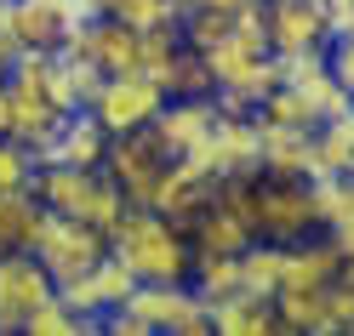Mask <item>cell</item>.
<instances>
[{"instance_id":"9a60e30c","label":"cell","mask_w":354,"mask_h":336,"mask_svg":"<svg viewBox=\"0 0 354 336\" xmlns=\"http://www.w3.org/2000/svg\"><path fill=\"white\" fill-rule=\"evenodd\" d=\"M40 160H57V166H103L109 160V131L92 108H69L57 126V137L46 143Z\"/></svg>"},{"instance_id":"3957f363","label":"cell","mask_w":354,"mask_h":336,"mask_svg":"<svg viewBox=\"0 0 354 336\" xmlns=\"http://www.w3.org/2000/svg\"><path fill=\"white\" fill-rule=\"evenodd\" d=\"M40 206L46 211H63V217H80L92 222V228H115L120 211H126V194L115 188V177H109L103 166H57V160H40L35 166V183Z\"/></svg>"},{"instance_id":"52a82bcc","label":"cell","mask_w":354,"mask_h":336,"mask_svg":"<svg viewBox=\"0 0 354 336\" xmlns=\"http://www.w3.org/2000/svg\"><path fill=\"white\" fill-rule=\"evenodd\" d=\"M160 108H166V92H160V80H149V75H103L97 97H92V115L103 120L109 137L154 126Z\"/></svg>"},{"instance_id":"ba28073f","label":"cell","mask_w":354,"mask_h":336,"mask_svg":"<svg viewBox=\"0 0 354 336\" xmlns=\"http://www.w3.org/2000/svg\"><path fill=\"white\" fill-rule=\"evenodd\" d=\"M263 34L269 52H326L337 29L326 0H263Z\"/></svg>"},{"instance_id":"d6986e66","label":"cell","mask_w":354,"mask_h":336,"mask_svg":"<svg viewBox=\"0 0 354 336\" xmlns=\"http://www.w3.org/2000/svg\"><path fill=\"white\" fill-rule=\"evenodd\" d=\"M280 330V308L274 297H257V290H234L212 308V336H274Z\"/></svg>"},{"instance_id":"6da1fadb","label":"cell","mask_w":354,"mask_h":336,"mask_svg":"<svg viewBox=\"0 0 354 336\" xmlns=\"http://www.w3.org/2000/svg\"><path fill=\"white\" fill-rule=\"evenodd\" d=\"M109 251H115L138 279H154V285H183L194 274V245L189 234L166 222L160 211L149 206H126L120 222L109 228Z\"/></svg>"},{"instance_id":"8992f818","label":"cell","mask_w":354,"mask_h":336,"mask_svg":"<svg viewBox=\"0 0 354 336\" xmlns=\"http://www.w3.org/2000/svg\"><path fill=\"white\" fill-rule=\"evenodd\" d=\"M171 160H177V154L160 143V131L143 126V131H120V137H109L103 171L115 177V188L126 194V206H149V194H154V183L166 177Z\"/></svg>"},{"instance_id":"30bf717a","label":"cell","mask_w":354,"mask_h":336,"mask_svg":"<svg viewBox=\"0 0 354 336\" xmlns=\"http://www.w3.org/2000/svg\"><path fill=\"white\" fill-rule=\"evenodd\" d=\"M63 46L92 57L103 75H143V29H126L115 17H92V23L75 29Z\"/></svg>"},{"instance_id":"4316f807","label":"cell","mask_w":354,"mask_h":336,"mask_svg":"<svg viewBox=\"0 0 354 336\" xmlns=\"http://www.w3.org/2000/svg\"><path fill=\"white\" fill-rule=\"evenodd\" d=\"M24 330H29V336H92V330H103V319H86L80 308H69V302L52 290V297L29 313Z\"/></svg>"},{"instance_id":"83f0119b","label":"cell","mask_w":354,"mask_h":336,"mask_svg":"<svg viewBox=\"0 0 354 336\" xmlns=\"http://www.w3.org/2000/svg\"><path fill=\"white\" fill-rule=\"evenodd\" d=\"M189 285L201 290V297L217 308L223 297H234V290H246V279H240V257H194V274Z\"/></svg>"},{"instance_id":"5bb4252c","label":"cell","mask_w":354,"mask_h":336,"mask_svg":"<svg viewBox=\"0 0 354 336\" xmlns=\"http://www.w3.org/2000/svg\"><path fill=\"white\" fill-rule=\"evenodd\" d=\"M217 120L223 115H217L212 97H166V108L154 115V131H160V143L177 154V160H189V154L212 137Z\"/></svg>"},{"instance_id":"d4e9b609","label":"cell","mask_w":354,"mask_h":336,"mask_svg":"<svg viewBox=\"0 0 354 336\" xmlns=\"http://www.w3.org/2000/svg\"><path fill=\"white\" fill-rule=\"evenodd\" d=\"M154 80H160L166 97H212V92H217V80H212V69H206V52L189 46V40L171 52V63H166Z\"/></svg>"},{"instance_id":"e575fe53","label":"cell","mask_w":354,"mask_h":336,"mask_svg":"<svg viewBox=\"0 0 354 336\" xmlns=\"http://www.w3.org/2000/svg\"><path fill=\"white\" fill-rule=\"evenodd\" d=\"M201 6H217V12H234V6H246V0H201Z\"/></svg>"},{"instance_id":"7a4b0ae2","label":"cell","mask_w":354,"mask_h":336,"mask_svg":"<svg viewBox=\"0 0 354 336\" xmlns=\"http://www.w3.org/2000/svg\"><path fill=\"white\" fill-rule=\"evenodd\" d=\"M103 330L109 336H212V302L189 279L183 285L138 279V290L115 313H103Z\"/></svg>"},{"instance_id":"d6a6232c","label":"cell","mask_w":354,"mask_h":336,"mask_svg":"<svg viewBox=\"0 0 354 336\" xmlns=\"http://www.w3.org/2000/svg\"><path fill=\"white\" fill-rule=\"evenodd\" d=\"M6 6H12V0H6ZM6 6H0V80L12 75L17 52H24V46H17V34H12V17H6Z\"/></svg>"},{"instance_id":"ffe728a7","label":"cell","mask_w":354,"mask_h":336,"mask_svg":"<svg viewBox=\"0 0 354 336\" xmlns=\"http://www.w3.org/2000/svg\"><path fill=\"white\" fill-rule=\"evenodd\" d=\"M308 183H315L320 234L337 245V251H354V171H343V177H308Z\"/></svg>"},{"instance_id":"cb8c5ba5","label":"cell","mask_w":354,"mask_h":336,"mask_svg":"<svg viewBox=\"0 0 354 336\" xmlns=\"http://www.w3.org/2000/svg\"><path fill=\"white\" fill-rule=\"evenodd\" d=\"M274 308H280V330H292V336H331V330H337V325H331L326 285L320 290H280Z\"/></svg>"},{"instance_id":"f1b7e54d","label":"cell","mask_w":354,"mask_h":336,"mask_svg":"<svg viewBox=\"0 0 354 336\" xmlns=\"http://www.w3.org/2000/svg\"><path fill=\"white\" fill-rule=\"evenodd\" d=\"M97 12L115 17V23H126V29H154V23H171L177 17L166 0H97Z\"/></svg>"},{"instance_id":"44dd1931","label":"cell","mask_w":354,"mask_h":336,"mask_svg":"<svg viewBox=\"0 0 354 336\" xmlns=\"http://www.w3.org/2000/svg\"><path fill=\"white\" fill-rule=\"evenodd\" d=\"M343 171H354V108L320 120L315 148H308V177H343Z\"/></svg>"},{"instance_id":"ac0fdd59","label":"cell","mask_w":354,"mask_h":336,"mask_svg":"<svg viewBox=\"0 0 354 336\" xmlns=\"http://www.w3.org/2000/svg\"><path fill=\"white\" fill-rule=\"evenodd\" d=\"M337 262H343V251L331 239H292L286 245V268H280V290H320V285H331L337 279Z\"/></svg>"},{"instance_id":"277c9868","label":"cell","mask_w":354,"mask_h":336,"mask_svg":"<svg viewBox=\"0 0 354 336\" xmlns=\"http://www.w3.org/2000/svg\"><path fill=\"white\" fill-rule=\"evenodd\" d=\"M252 234L257 239H280V245H292L303 234H320L315 183H308V177H269V171H257L252 177Z\"/></svg>"},{"instance_id":"484cf974","label":"cell","mask_w":354,"mask_h":336,"mask_svg":"<svg viewBox=\"0 0 354 336\" xmlns=\"http://www.w3.org/2000/svg\"><path fill=\"white\" fill-rule=\"evenodd\" d=\"M280 268H286V245L280 239H252L246 251H240V279H246V290H257V297H280Z\"/></svg>"},{"instance_id":"f546056e","label":"cell","mask_w":354,"mask_h":336,"mask_svg":"<svg viewBox=\"0 0 354 336\" xmlns=\"http://www.w3.org/2000/svg\"><path fill=\"white\" fill-rule=\"evenodd\" d=\"M35 148H24L17 137H0V188H29L35 183Z\"/></svg>"},{"instance_id":"4dcf8cb0","label":"cell","mask_w":354,"mask_h":336,"mask_svg":"<svg viewBox=\"0 0 354 336\" xmlns=\"http://www.w3.org/2000/svg\"><path fill=\"white\" fill-rule=\"evenodd\" d=\"M326 63H331V75H337V80L348 86V92H354V29H348V34H331Z\"/></svg>"},{"instance_id":"7402d4cb","label":"cell","mask_w":354,"mask_h":336,"mask_svg":"<svg viewBox=\"0 0 354 336\" xmlns=\"http://www.w3.org/2000/svg\"><path fill=\"white\" fill-rule=\"evenodd\" d=\"M6 17H12V34L24 52H57L69 40V23L52 12V0H12Z\"/></svg>"},{"instance_id":"4fadbf2b","label":"cell","mask_w":354,"mask_h":336,"mask_svg":"<svg viewBox=\"0 0 354 336\" xmlns=\"http://www.w3.org/2000/svg\"><path fill=\"white\" fill-rule=\"evenodd\" d=\"M206 206H212V171H201L194 160H171L166 177H160L154 194H149V211H160V217L177 222L183 234H189V222L201 217Z\"/></svg>"},{"instance_id":"8fae6325","label":"cell","mask_w":354,"mask_h":336,"mask_svg":"<svg viewBox=\"0 0 354 336\" xmlns=\"http://www.w3.org/2000/svg\"><path fill=\"white\" fill-rule=\"evenodd\" d=\"M131 290H138V274L115 257V251H103L97 257V268L92 274H80V279H69V285H57V297L69 302V308H80L86 319H103V313H115Z\"/></svg>"},{"instance_id":"603a6c76","label":"cell","mask_w":354,"mask_h":336,"mask_svg":"<svg viewBox=\"0 0 354 336\" xmlns=\"http://www.w3.org/2000/svg\"><path fill=\"white\" fill-rule=\"evenodd\" d=\"M40 217H46V206L35 188H0V251H29Z\"/></svg>"},{"instance_id":"1f68e13d","label":"cell","mask_w":354,"mask_h":336,"mask_svg":"<svg viewBox=\"0 0 354 336\" xmlns=\"http://www.w3.org/2000/svg\"><path fill=\"white\" fill-rule=\"evenodd\" d=\"M52 12L63 17V23H69V34H75V29H86L92 17H103V12H97V0H52Z\"/></svg>"},{"instance_id":"e0dca14e","label":"cell","mask_w":354,"mask_h":336,"mask_svg":"<svg viewBox=\"0 0 354 336\" xmlns=\"http://www.w3.org/2000/svg\"><path fill=\"white\" fill-rule=\"evenodd\" d=\"M252 239H257V234H252V222L240 217V211H229V206H206L201 217L189 222V245H194V257H240Z\"/></svg>"},{"instance_id":"5b68a950","label":"cell","mask_w":354,"mask_h":336,"mask_svg":"<svg viewBox=\"0 0 354 336\" xmlns=\"http://www.w3.org/2000/svg\"><path fill=\"white\" fill-rule=\"evenodd\" d=\"M29 251L46 262L52 285H69V279H80V274H92V268H97V257L109 251V234H103V228H92V222H80V217L46 211V217H40V234H35Z\"/></svg>"},{"instance_id":"836d02e7","label":"cell","mask_w":354,"mask_h":336,"mask_svg":"<svg viewBox=\"0 0 354 336\" xmlns=\"http://www.w3.org/2000/svg\"><path fill=\"white\" fill-rule=\"evenodd\" d=\"M6 126H12V97H6V80H0V137H6Z\"/></svg>"},{"instance_id":"7c38bea8","label":"cell","mask_w":354,"mask_h":336,"mask_svg":"<svg viewBox=\"0 0 354 336\" xmlns=\"http://www.w3.org/2000/svg\"><path fill=\"white\" fill-rule=\"evenodd\" d=\"M201 171L212 177H234V171H257V115H223L212 126V137L189 154Z\"/></svg>"},{"instance_id":"2e32d148","label":"cell","mask_w":354,"mask_h":336,"mask_svg":"<svg viewBox=\"0 0 354 336\" xmlns=\"http://www.w3.org/2000/svg\"><path fill=\"white\" fill-rule=\"evenodd\" d=\"M308 148H315V131L308 126L257 120V171H269V177H308Z\"/></svg>"},{"instance_id":"9c48e42d","label":"cell","mask_w":354,"mask_h":336,"mask_svg":"<svg viewBox=\"0 0 354 336\" xmlns=\"http://www.w3.org/2000/svg\"><path fill=\"white\" fill-rule=\"evenodd\" d=\"M52 274L35 251H0V330H24L29 313L52 297Z\"/></svg>"},{"instance_id":"d590c367","label":"cell","mask_w":354,"mask_h":336,"mask_svg":"<svg viewBox=\"0 0 354 336\" xmlns=\"http://www.w3.org/2000/svg\"><path fill=\"white\" fill-rule=\"evenodd\" d=\"M166 6H171L177 17H183V12H194V6H201V0H166Z\"/></svg>"},{"instance_id":"8d00e7d4","label":"cell","mask_w":354,"mask_h":336,"mask_svg":"<svg viewBox=\"0 0 354 336\" xmlns=\"http://www.w3.org/2000/svg\"><path fill=\"white\" fill-rule=\"evenodd\" d=\"M0 6H6V0H0Z\"/></svg>"}]
</instances>
